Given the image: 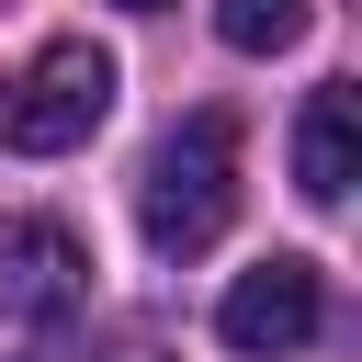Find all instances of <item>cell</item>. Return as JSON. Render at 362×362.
Instances as JSON below:
<instances>
[{
	"label": "cell",
	"mask_w": 362,
	"mask_h": 362,
	"mask_svg": "<svg viewBox=\"0 0 362 362\" xmlns=\"http://www.w3.org/2000/svg\"><path fill=\"white\" fill-rule=\"evenodd\" d=\"M317 328H328V283H317V260H294V249H272L260 272H238L226 305H215V339H226L238 362H283V351H305Z\"/></svg>",
	"instance_id": "obj_3"
},
{
	"label": "cell",
	"mask_w": 362,
	"mask_h": 362,
	"mask_svg": "<svg viewBox=\"0 0 362 362\" xmlns=\"http://www.w3.org/2000/svg\"><path fill=\"white\" fill-rule=\"evenodd\" d=\"M226 215H238V124L226 113H181L158 136L147 181H136V226H147L158 260H192V249L226 238Z\"/></svg>",
	"instance_id": "obj_1"
},
{
	"label": "cell",
	"mask_w": 362,
	"mask_h": 362,
	"mask_svg": "<svg viewBox=\"0 0 362 362\" xmlns=\"http://www.w3.org/2000/svg\"><path fill=\"white\" fill-rule=\"evenodd\" d=\"M351 181H362V90L328 79V90H305V124H294V192L351 204Z\"/></svg>",
	"instance_id": "obj_5"
},
{
	"label": "cell",
	"mask_w": 362,
	"mask_h": 362,
	"mask_svg": "<svg viewBox=\"0 0 362 362\" xmlns=\"http://www.w3.org/2000/svg\"><path fill=\"white\" fill-rule=\"evenodd\" d=\"M90 294V249L57 215H11L0 226V317H68Z\"/></svg>",
	"instance_id": "obj_4"
},
{
	"label": "cell",
	"mask_w": 362,
	"mask_h": 362,
	"mask_svg": "<svg viewBox=\"0 0 362 362\" xmlns=\"http://www.w3.org/2000/svg\"><path fill=\"white\" fill-rule=\"evenodd\" d=\"M102 113H113V57H102L90 34H57L23 79H0V147H23V158L90 147Z\"/></svg>",
	"instance_id": "obj_2"
},
{
	"label": "cell",
	"mask_w": 362,
	"mask_h": 362,
	"mask_svg": "<svg viewBox=\"0 0 362 362\" xmlns=\"http://www.w3.org/2000/svg\"><path fill=\"white\" fill-rule=\"evenodd\" d=\"M124 11H170V0H124Z\"/></svg>",
	"instance_id": "obj_7"
},
{
	"label": "cell",
	"mask_w": 362,
	"mask_h": 362,
	"mask_svg": "<svg viewBox=\"0 0 362 362\" xmlns=\"http://www.w3.org/2000/svg\"><path fill=\"white\" fill-rule=\"evenodd\" d=\"M215 34L238 57H283V45H305V0H215Z\"/></svg>",
	"instance_id": "obj_6"
}]
</instances>
